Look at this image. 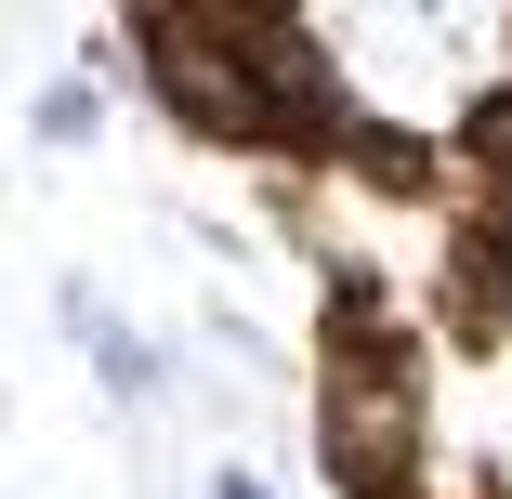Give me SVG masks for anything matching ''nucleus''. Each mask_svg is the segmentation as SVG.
Returning a JSON list of instances; mask_svg holds the SVG:
<instances>
[{
    "instance_id": "nucleus-6",
    "label": "nucleus",
    "mask_w": 512,
    "mask_h": 499,
    "mask_svg": "<svg viewBox=\"0 0 512 499\" xmlns=\"http://www.w3.org/2000/svg\"><path fill=\"white\" fill-rule=\"evenodd\" d=\"M211 499H276V486H263L250 460H211Z\"/></svg>"
},
{
    "instance_id": "nucleus-2",
    "label": "nucleus",
    "mask_w": 512,
    "mask_h": 499,
    "mask_svg": "<svg viewBox=\"0 0 512 499\" xmlns=\"http://www.w3.org/2000/svg\"><path fill=\"white\" fill-rule=\"evenodd\" d=\"M132 40V79H145V106L184 132V145H224V158H276V119H263V79H250V53L197 14H158V27H119Z\"/></svg>"
},
{
    "instance_id": "nucleus-1",
    "label": "nucleus",
    "mask_w": 512,
    "mask_h": 499,
    "mask_svg": "<svg viewBox=\"0 0 512 499\" xmlns=\"http://www.w3.org/2000/svg\"><path fill=\"white\" fill-rule=\"evenodd\" d=\"M316 460L342 499H421L434 486V381L421 342L381 316V289L342 263L329 276V329H316Z\"/></svg>"
},
{
    "instance_id": "nucleus-5",
    "label": "nucleus",
    "mask_w": 512,
    "mask_h": 499,
    "mask_svg": "<svg viewBox=\"0 0 512 499\" xmlns=\"http://www.w3.org/2000/svg\"><path fill=\"white\" fill-rule=\"evenodd\" d=\"M27 132L40 145H92V132H106V79H53L40 106H27Z\"/></svg>"
},
{
    "instance_id": "nucleus-3",
    "label": "nucleus",
    "mask_w": 512,
    "mask_h": 499,
    "mask_svg": "<svg viewBox=\"0 0 512 499\" xmlns=\"http://www.w3.org/2000/svg\"><path fill=\"white\" fill-rule=\"evenodd\" d=\"M53 316H66V342L92 355V381H106V408H158V394H171V355L106 303V289H92V276H66L53 289Z\"/></svg>"
},
{
    "instance_id": "nucleus-4",
    "label": "nucleus",
    "mask_w": 512,
    "mask_h": 499,
    "mask_svg": "<svg viewBox=\"0 0 512 499\" xmlns=\"http://www.w3.org/2000/svg\"><path fill=\"white\" fill-rule=\"evenodd\" d=\"M316 158H329V171H355L368 197H434V184H447V158H434L421 132H394V119H368V106H355Z\"/></svg>"
}]
</instances>
